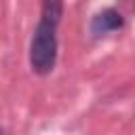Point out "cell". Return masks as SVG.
I'll list each match as a JSON object with an SVG mask.
<instances>
[{"mask_svg":"<svg viewBox=\"0 0 135 135\" xmlns=\"http://www.w3.org/2000/svg\"><path fill=\"white\" fill-rule=\"evenodd\" d=\"M61 15L63 0H42V17L30 44V63L36 74H49L57 63V25Z\"/></svg>","mask_w":135,"mask_h":135,"instance_id":"cell-1","label":"cell"},{"mask_svg":"<svg viewBox=\"0 0 135 135\" xmlns=\"http://www.w3.org/2000/svg\"><path fill=\"white\" fill-rule=\"evenodd\" d=\"M122 23H124V19H122V15H120L118 11L105 8V11H101L99 15H95V19H93V23H91V32H93L95 36H103V34H108V32L120 30Z\"/></svg>","mask_w":135,"mask_h":135,"instance_id":"cell-2","label":"cell"}]
</instances>
